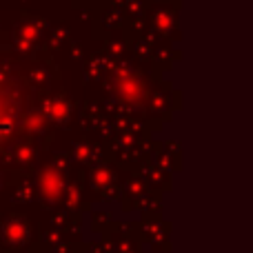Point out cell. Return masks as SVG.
Instances as JSON below:
<instances>
[{
	"instance_id": "1",
	"label": "cell",
	"mask_w": 253,
	"mask_h": 253,
	"mask_svg": "<svg viewBox=\"0 0 253 253\" xmlns=\"http://www.w3.org/2000/svg\"><path fill=\"white\" fill-rule=\"evenodd\" d=\"M27 118V89L20 80L0 71V147L11 142Z\"/></svg>"
}]
</instances>
